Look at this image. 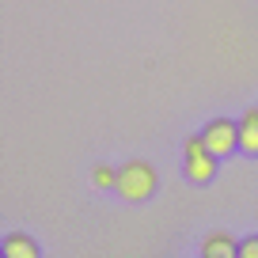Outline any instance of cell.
<instances>
[{
  "label": "cell",
  "mask_w": 258,
  "mask_h": 258,
  "mask_svg": "<svg viewBox=\"0 0 258 258\" xmlns=\"http://www.w3.org/2000/svg\"><path fill=\"white\" fill-rule=\"evenodd\" d=\"M202 137L213 148L217 160H228V156L239 152V121L235 118H209V125L202 129Z\"/></svg>",
  "instance_id": "3"
},
{
  "label": "cell",
  "mask_w": 258,
  "mask_h": 258,
  "mask_svg": "<svg viewBox=\"0 0 258 258\" xmlns=\"http://www.w3.org/2000/svg\"><path fill=\"white\" fill-rule=\"evenodd\" d=\"M91 186H95V190H114V186H118V171L106 167V163H95V167H91Z\"/></svg>",
  "instance_id": "6"
},
{
  "label": "cell",
  "mask_w": 258,
  "mask_h": 258,
  "mask_svg": "<svg viewBox=\"0 0 258 258\" xmlns=\"http://www.w3.org/2000/svg\"><path fill=\"white\" fill-rule=\"evenodd\" d=\"M217 156H213V148L205 145V137L198 133V137H186V145H182V175L190 178V182H198V186H205V182H213L217 178Z\"/></svg>",
  "instance_id": "2"
},
{
  "label": "cell",
  "mask_w": 258,
  "mask_h": 258,
  "mask_svg": "<svg viewBox=\"0 0 258 258\" xmlns=\"http://www.w3.org/2000/svg\"><path fill=\"white\" fill-rule=\"evenodd\" d=\"M202 254L205 258H235L239 254V243H235L228 232H209L205 243H202Z\"/></svg>",
  "instance_id": "4"
},
{
  "label": "cell",
  "mask_w": 258,
  "mask_h": 258,
  "mask_svg": "<svg viewBox=\"0 0 258 258\" xmlns=\"http://www.w3.org/2000/svg\"><path fill=\"white\" fill-rule=\"evenodd\" d=\"M239 125H258V106H250V110H243Z\"/></svg>",
  "instance_id": "9"
},
{
  "label": "cell",
  "mask_w": 258,
  "mask_h": 258,
  "mask_svg": "<svg viewBox=\"0 0 258 258\" xmlns=\"http://www.w3.org/2000/svg\"><path fill=\"white\" fill-rule=\"evenodd\" d=\"M239 258H258V235H254V239H243V243H239Z\"/></svg>",
  "instance_id": "8"
},
{
  "label": "cell",
  "mask_w": 258,
  "mask_h": 258,
  "mask_svg": "<svg viewBox=\"0 0 258 258\" xmlns=\"http://www.w3.org/2000/svg\"><path fill=\"white\" fill-rule=\"evenodd\" d=\"M239 152L258 156V125H239Z\"/></svg>",
  "instance_id": "7"
},
{
  "label": "cell",
  "mask_w": 258,
  "mask_h": 258,
  "mask_svg": "<svg viewBox=\"0 0 258 258\" xmlns=\"http://www.w3.org/2000/svg\"><path fill=\"white\" fill-rule=\"evenodd\" d=\"M156 186H160V178H156V167L148 160H125L118 167V186L114 190L121 194V202L141 205L156 194Z\"/></svg>",
  "instance_id": "1"
},
{
  "label": "cell",
  "mask_w": 258,
  "mask_h": 258,
  "mask_svg": "<svg viewBox=\"0 0 258 258\" xmlns=\"http://www.w3.org/2000/svg\"><path fill=\"white\" fill-rule=\"evenodd\" d=\"M34 254H38V243H34L31 235L12 232L8 239H4V258H34Z\"/></svg>",
  "instance_id": "5"
}]
</instances>
